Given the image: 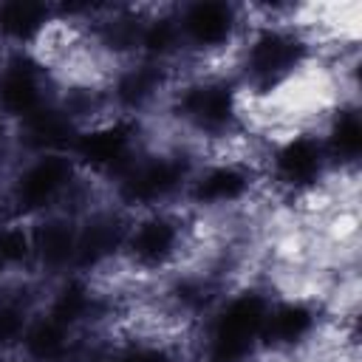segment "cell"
I'll list each match as a JSON object with an SVG mask.
<instances>
[{
    "label": "cell",
    "instance_id": "6da1fadb",
    "mask_svg": "<svg viewBox=\"0 0 362 362\" xmlns=\"http://www.w3.org/2000/svg\"><path fill=\"white\" fill-rule=\"evenodd\" d=\"M187 144L226 150L246 133V99L229 68H195L178 74L164 105Z\"/></svg>",
    "mask_w": 362,
    "mask_h": 362
},
{
    "label": "cell",
    "instance_id": "7a4b0ae2",
    "mask_svg": "<svg viewBox=\"0 0 362 362\" xmlns=\"http://www.w3.org/2000/svg\"><path fill=\"white\" fill-rule=\"evenodd\" d=\"M317 45L297 20H252L232 54V76L246 105H263L297 82L314 62Z\"/></svg>",
    "mask_w": 362,
    "mask_h": 362
},
{
    "label": "cell",
    "instance_id": "3957f363",
    "mask_svg": "<svg viewBox=\"0 0 362 362\" xmlns=\"http://www.w3.org/2000/svg\"><path fill=\"white\" fill-rule=\"evenodd\" d=\"M99 187L90 184L71 153L17 156L0 181L3 209L20 221H37L51 212H85L99 201Z\"/></svg>",
    "mask_w": 362,
    "mask_h": 362
},
{
    "label": "cell",
    "instance_id": "277c9868",
    "mask_svg": "<svg viewBox=\"0 0 362 362\" xmlns=\"http://www.w3.org/2000/svg\"><path fill=\"white\" fill-rule=\"evenodd\" d=\"M272 294L263 283L229 286L198 320L195 356L204 362H257Z\"/></svg>",
    "mask_w": 362,
    "mask_h": 362
},
{
    "label": "cell",
    "instance_id": "5b68a950",
    "mask_svg": "<svg viewBox=\"0 0 362 362\" xmlns=\"http://www.w3.org/2000/svg\"><path fill=\"white\" fill-rule=\"evenodd\" d=\"M198 158L201 153L187 141H175V144L150 141L136 156V161L102 192L124 215L181 206L187 181Z\"/></svg>",
    "mask_w": 362,
    "mask_h": 362
},
{
    "label": "cell",
    "instance_id": "8992f818",
    "mask_svg": "<svg viewBox=\"0 0 362 362\" xmlns=\"http://www.w3.org/2000/svg\"><path fill=\"white\" fill-rule=\"evenodd\" d=\"M195 238L192 215L184 206H164L127 215L119 266L139 277L173 274L189 257Z\"/></svg>",
    "mask_w": 362,
    "mask_h": 362
},
{
    "label": "cell",
    "instance_id": "52a82bcc",
    "mask_svg": "<svg viewBox=\"0 0 362 362\" xmlns=\"http://www.w3.org/2000/svg\"><path fill=\"white\" fill-rule=\"evenodd\" d=\"M150 119L127 113H105L82 124L71 141V158L79 173L105 189L113 184L136 156L150 144Z\"/></svg>",
    "mask_w": 362,
    "mask_h": 362
},
{
    "label": "cell",
    "instance_id": "ba28073f",
    "mask_svg": "<svg viewBox=\"0 0 362 362\" xmlns=\"http://www.w3.org/2000/svg\"><path fill=\"white\" fill-rule=\"evenodd\" d=\"M260 184H263V173L257 158L229 150H218L212 156L201 153L187 181L181 206L192 218L232 215L255 201Z\"/></svg>",
    "mask_w": 362,
    "mask_h": 362
},
{
    "label": "cell",
    "instance_id": "9c48e42d",
    "mask_svg": "<svg viewBox=\"0 0 362 362\" xmlns=\"http://www.w3.org/2000/svg\"><path fill=\"white\" fill-rule=\"evenodd\" d=\"M260 173L266 184L288 198L317 195L334 178L320 130L314 124H294L274 136L260 161Z\"/></svg>",
    "mask_w": 362,
    "mask_h": 362
},
{
    "label": "cell",
    "instance_id": "30bf717a",
    "mask_svg": "<svg viewBox=\"0 0 362 362\" xmlns=\"http://www.w3.org/2000/svg\"><path fill=\"white\" fill-rule=\"evenodd\" d=\"M175 20L187 65H215L232 59L246 28V6L232 0H187L175 3Z\"/></svg>",
    "mask_w": 362,
    "mask_h": 362
},
{
    "label": "cell",
    "instance_id": "8fae6325",
    "mask_svg": "<svg viewBox=\"0 0 362 362\" xmlns=\"http://www.w3.org/2000/svg\"><path fill=\"white\" fill-rule=\"evenodd\" d=\"M328 322L325 303L314 294H272L263 331L260 356H297L317 345Z\"/></svg>",
    "mask_w": 362,
    "mask_h": 362
},
{
    "label": "cell",
    "instance_id": "7c38bea8",
    "mask_svg": "<svg viewBox=\"0 0 362 362\" xmlns=\"http://www.w3.org/2000/svg\"><path fill=\"white\" fill-rule=\"evenodd\" d=\"M59 93L57 71L48 65L42 51H3L0 65V119L20 124Z\"/></svg>",
    "mask_w": 362,
    "mask_h": 362
},
{
    "label": "cell",
    "instance_id": "4fadbf2b",
    "mask_svg": "<svg viewBox=\"0 0 362 362\" xmlns=\"http://www.w3.org/2000/svg\"><path fill=\"white\" fill-rule=\"evenodd\" d=\"M178 74L181 71H175V68H164V65H156V62H147L139 57L116 62L102 82L110 113L150 119V113L164 105Z\"/></svg>",
    "mask_w": 362,
    "mask_h": 362
},
{
    "label": "cell",
    "instance_id": "5bb4252c",
    "mask_svg": "<svg viewBox=\"0 0 362 362\" xmlns=\"http://www.w3.org/2000/svg\"><path fill=\"white\" fill-rule=\"evenodd\" d=\"M110 294L99 286V280L76 272L42 283L40 294V308L48 317L88 337L110 317Z\"/></svg>",
    "mask_w": 362,
    "mask_h": 362
},
{
    "label": "cell",
    "instance_id": "9a60e30c",
    "mask_svg": "<svg viewBox=\"0 0 362 362\" xmlns=\"http://www.w3.org/2000/svg\"><path fill=\"white\" fill-rule=\"evenodd\" d=\"M127 215L116 209L105 192L102 198L79 212V238H76V274L96 277L107 272L110 266H119V252H122V238H124Z\"/></svg>",
    "mask_w": 362,
    "mask_h": 362
},
{
    "label": "cell",
    "instance_id": "2e32d148",
    "mask_svg": "<svg viewBox=\"0 0 362 362\" xmlns=\"http://www.w3.org/2000/svg\"><path fill=\"white\" fill-rule=\"evenodd\" d=\"M28 223H31V243H34V280L51 283L62 274H71L76 266L79 215L51 212Z\"/></svg>",
    "mask_w": 362,
    "mask_h": 362
},
{
    "label": "cell",
    "instance_id": "e0dca14e",
    "mask_svg": "<svg viewBox=\"0 0 362 362\" xmlns=\"http://www.w3.org/2000/svg\"><path fill=\"white\" fill-rule=\"evenodd\" d=\"M334 178H354L362 161V110L356 96L339 99L317 124Z\"/></svg>",
    "mask_w": 362,
    "mask_h": 362
},
{
    "label": "cell",
    "instance_id": "ac0fdd59",
    "mask_svg": "<svg viewBox=\"0 0 362 362\" xmlns=\"http://www.w3.org/2000/svg\"><path fill=\"white\" fill-rule=\"evenodd\" d=\"M57 25L54 3L42 0H3L0 3V48L3 51H42V42Z\"/></svg>",
    "mask_w": 362,
    "mask_h": 362
},
{
    "label": "cell",
    "instance_id": "d6986e66",
    "mask_svg": "<svg viewBox=\"0 0 362 362\" xmlns=\"http://www.w3.org/2000/svg\"><path fill=\"white\" fill-rule=\"evenodd\" d=\"M79 124L74 116L54 99L25 122L11 127L14 153L17 156H37V153H68Z\"/></svg>",
    "mask_w": 362,
    "mask_h": 362
},
{
    "label": "cell",
    "instance_id": "ffe728a7",
    "mask_svg": "<svg viewBox=\"0 0 362 362\" xmlns=\"http://www.w3.org/2000/svg\"><path fill=\"white\" fill-rule=\"evenodd\" d=\"M133 57L181 71L178 65L184 62V48H181L178 20H175V3L173 6H141Z\"/></svg>",
    "mask_w": 362,
    "mask_h": 362
},
{
    "label": "cell",
    "instance_id": "44dd1931",
    "mask_svg": "<svg viewBox=\"0 0 362 362\" xmlns=\"http://www.w3.org/2000/svg\"><path fill=\"white\" fill-rule=\"evenodd\" d=\"M40 280H8L0 286V356L17 354L31 314L40 305Z\"/></svg>",
    "mask_w": 362,
    "mask_h": 362
},
{
    "label": "cell",
    "instance_id": "7402d4cb",
    "mask_svg": "<svg viewBox=\"0 0 362 362\" xmlns=\"http://www.w3.org/2000/svg\"><path fill=\"white\" fill-rule=\"evenodd\" d=\"M184 354L161 337H127L93 342L88 362H178Z\"/></svg>",
    "mask_w": 362,
    "mask_h": 362
},
{
    "label": "cell",
    "instance_id": "603a6c76",
    "mask_svg": "<svg viewBox=\"0 0 362 362\" xmlns=\"http://www.w3.org/2000/svg\"><path fill=\"white\" fill-rule=\"evenodd\" d=\"M0 266L8 280H34V243L28 221L11 215L0 218Z\"/></svg>",
    "mask_w": 362,
    "mask_h": 362
},
{
    "label": "cell",
    "instance_id": "cb8c5ba5",
    "mask_svg": "<svg viewBox=\"0 0 362 362\" xmlns=\"http://www.w3.org/2000/svg\"><path fill=\"white\" fill-rule=\"evenodd\" d=\"M0 362H25V359H23L20 354H3V356H0Z\"/></svg>",
    "mask_w": 362,
    "mask_h": 362
},
{
    "label": "cell",
    "instance_id": "d4e9b609",
    "mask_svg": "<svg viewBox=\"0 0 362 362\" xmlns=\"http://www.w3.org/2000/svg\"><path fill=\"white\" fill-rule=\"evenodd\" d=\"M178 362H204V359H198V356H181Z\"/></svg>",
    "mask_w": 362,
    "mask_h": 362
},
{
    "label": "cell",
    "instance_id": "484cf974",
    "mask_svg": "<svg viewBox=\"0 0 362 362\" xmlns=\"http://www.w3.org/2000/svg\"><path fill=\"white\" fill-rule=\"evenodd\" d=\"M3 283H8V274H6V272H3V266H0V286H3Z\"/></svg>",
    "mask_w": 362,
    "mask_h": 362
},
{
    "label": "cell",
    "instance_id": "4316f807",
    "mask_svg": "<svg viewBox=\"0 0 362 362\" xmlns=\"http://www.w3.org/2000/svg\"><path fill=\"white\" fill-rule=\"evenodd\" d=\"M0 65H3V48H0Z\"/></svg>",
    "mask_w": 362,
    "mask_h": 362
}]
</instances>
